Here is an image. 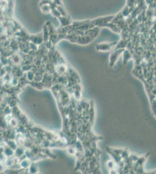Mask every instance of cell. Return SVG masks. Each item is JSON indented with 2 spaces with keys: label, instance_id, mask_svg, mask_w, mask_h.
Here are the masks:
<instances>
[{
  "label": "cell",
  "instance_id": "1",
  "mask_svg": "<svg viewBox=\"0 0 156 174\" xmlns=\"http://www.w3.org/2000/svg\"><path fill=\"white\" fill-rule=\"evenodd\" d=\"M114 16H115V15L100 17L96 18L95 19H93V20H90V21L94 27L102 28V27H104V26L107 23L111 22L112 20L113 19Z\"/></svg>",
  "mask_w": 156,
  "mask_h": 174
},
{
  "label": "cell",
  "instance_id": "2",
  "mask_svg": "<svg viewBox=\"0 0 156 174\" xmlns=\"http://www.w3.org/2000/svg\"><path fill=\"white\" fill-rule=\"evenodd\" d=\"M117 42H101L96 45V48L99 51L106 52L111 50L114 47H116Z\"/></svg>",
  "mask_w": 156,
  "mask_h": 174
},
{
  "label": "cell",
  "instance_id": "3",
  "mask_svg": "<svg viewBox=\"0 0 156 174\" xmlns=\"http://www.w3.org/2000/svg\"><path fill=\"white\" fill-rule=\"evenodd\" d=\"M124 49H116L115 51H114L110 55V64L111 66H113L114 65L116 62L117 60L118 59L120 55L122 54L124 52Z\"/></svg>",
  "mask_w": 156,
  "mask_h": 174
},
{
  "label": "cell",
  "instance_id": "4",
  "mask_svg": "<svg viewBox=\"0 0 156 174\" xmlns=\"http://www.w3.org/2000/svg\"><path fill=\"white\" fill-rule=\"evenodd\" d=\"M58 19L59 21L61 27L70 26L72 23L71 18L68 16H61Z\"/></svg>",
  "mask_w": 156,
  "mask_h": 174
},
{
  "label": "cell",
  "instance_id": "5",
  "mask_svg": "<svg viewBox=\"0 0 156 174\" xmlns=\"http://www.w3.org/2000/svg\"><path fill=\"white\" fill-rule=\"evenodd\" d=\"M104 27L110 28L111 31H113L115 33H121L122 31L121 27H120L118 24L113 23L112 22H110L108 23H107Z\"/></svg>",
  "mask_w": 156,
  "mask_h": 174
},
{
  "label": "cell",
  "instance_id": "6",
  "mask_svg": "<svg viewBox=\"0 0 156 174\" xmlns=\"http://www.w3.org/2000/svg\"><path fill=\"white\" fill-rule=\"evenodd\" d=\"M30 40L33 42H34L36 44H41L43 41V36L42 32H40L39 34L32 35L30 37Z\"/></svg>",
  "mask_w": 156,
  "mask_h": 174
},
{
  "label": "cell",
  "instance_id": "7",
  "mask_svg": "<svg viewBox=\"0 0 156 174\" xmlns=\"http://www.w3.org/2000/svg\"><path fill=\"white\" fill-rule=\"evenodd\" d=\"M43 36V39L45 42L47 41L50 39V34H49V30L47 25L45 23V25L43 26V31H42Z\"/></svg>",
  "mask_w": 156,
  "mask_h": 174
},
{
  "label": "cell",
  "instance_id": "8",
  "mask_svg": "<svg viewBox=\"0 0 156 174\" xmlns=\"http://www.w3.org/2000/svg\"><path fill=\"white\" fill-rule=\"evenodd\" d=\"M40 8L43 14H47L51 12V7L50 5H43L40 6Z\"/></svg>",
  "mask_w": 156,
  "mask_h": 174
},
{
  "label": "cell",
  "instance_id": "9",
  "mask_svg": "<svg viewBox=\"0 0 156 174\" xmlns=\"http://www.w3.org/2000/svg\"><path fill=\"white\" fill-rule=\"evenodd\" d=\"M57 10L59 12L61 16H68L67 12L64 6H57L56 7Z\"/></svg>",
  "mask_w": 156,
  "mask_h": 174
},
{
  "label": "cell",
  "instance_id": "10",
  "mask_svg": "<svg viewBox=\"0 0 156 174\" xmlns=\"http://www.w3.org/2000/svg\"><path fill=\"white\" fill-rule=\"evenodd\" d=\"M50 13L51 14L52 16H53L54 17H56V18H58L59 17L61 16V15L59 14V12H58V11L57 10L56 8H51Z\"/></svg>",
  "mask_w": 156,
  "mask_h": 174
},
{
  "label": "cell",
  "instance_id": "11",
  "mask_svg": "<svg viewBox=\"0 0 156 174\" xmlns=\"http://www.w3.org/2000/svg\"><path fill=\"white\" fill-rule=\"evenodd\" d=\"M52 2V0H41L39 3V6L43 5H50Z\"/></svg>",
  "mask_w": 156,
  "mask_h": 174
},
{
  "label": "cell",
  "instance_id": "12",
  "mask_svg": "<svg viewBox=\"0 0 156 174\" xmlns=\"http://www.w3.org/2000/svg\"><path fill=\"white\" fill-rule=\"evenodd\" d=\"M52 2L54 3L56 6H63L62 0H52Z\"/></svg>",
  "mask_w": 156,
  "mask_h": 174
}]
</instances>
